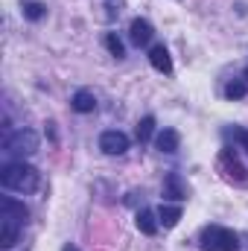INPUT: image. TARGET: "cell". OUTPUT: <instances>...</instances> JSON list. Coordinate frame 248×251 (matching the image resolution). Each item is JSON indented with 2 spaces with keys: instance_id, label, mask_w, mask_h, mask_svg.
<instances>
[{
  "instance_id": "6da1fadb",
  "label": "cell",
  "mask_w": 248,
  "mask_h": 251,
  "mask_svg": "<svg viewBox=\"0 0 248 251\" xmlns=\"http://www.w3.org/2000/svg\"><path fill=\"white\" fill-rule=\"evenodd\" d=\"M0 184L12 193H29V190L38 187V170L24 164V161H15V164H6L3 173H0Z\"/></svg>"
},
{
  "instance_id": "7a4b0ae2",
  "label": "cell",
  "mask_w": 248,
  "mask_h": 251,
  "mask_svg": "<svg viewBox=\"0 0 248 251\" xmlns=\"http://www.w3.org/2000/svg\"><path fill=\"white\" fill-rule=\"evenodd\" d=\"M201 249L204 251H240V237L231 228L210 225L201 234Z\"/></svg>"
},
{
  "instance_id": "3957f363",
  "label": "cell",
  "mask_w": 248,
  "mask_h": 251,
  "mask_svg": "<svg viewBox=\"0 0 248 251\" xmlns=\"http://www.w3.org/2000/svg\"><path fill=\"white\" fill-rule=\"evenodd\" d=\"M38 143H41L38 131H32V128H18V131H12V134L6 137V152H9V155H18V158H29V155L38 152Z\"/></svg>"
},
{
  "instance_id": "277c9868",
  "label": "cell",
  "mask_w": 248,
  "mask_h": 251,
  "mask_svg": "<svg viewBox=\"0 0 248 251\" xmlns=\"http://www.w3.org/2000/svg\"><path fill=\"white\" fill-rule=\"evenodd\" d=\"M219 167H222V170H225V176H228V178H234V181H246V178H248L246 167L240 164V158H237V152H234L231 146H225V149H222V155H219Z\"/></svg>"
},
{
  "instance_id": "5b68a950",
  "label": "cell",
  "mask_w": 248,
  "mask_h": 251,
  "mask_svg": "<svg viewBox=\"0 0 248 251\" xmlns=\"http://www.w3.org/2000/svg\"><path fill=\"white\" fill-rule=\"evenodd\" d=\"M128 137H125L123 131H102L99 134V149L105 152V155H123L125 149H128Z\"/></svg>"
},
{
  "instance_id": "8992f818",
  "label": "cell",
  "mask_w": 248,
  "mask_h": 251,
  "mask_svg": "<svg viewBox=\"0 0 248 251\" xmlns=\"http://www.w3.org/2000/svg\"><path fill=\"white\" fill-rule=\"evenodd\" d=\"M21 219H12L6 213H0V246L3 249H12L18 243V234H21Z\"/></svg>"
},
{
  "instance_id": "52a82bcc",
  "label": "cell",
  "mask_w": 248,
  "mask_h": 251,
  "mask_svg": "<svg viewBox=\"0 0 248 251\" xmlns=\"http://www.w3.org/2000/svg\"><path fill=\"white\" fill-rule=\"evenodd\" d=\"M128 35H131V41H134L137 47H143V44L152 41V24L143 21V18H134L131 26H128Z\"/></svg>"
},
{
  "instance_id": "ba28073f",
  "label": "cell",
  "mask_w": 248,
  "mask_h": 251,
  "mask_svg": "<svg viewBox=\"0 0 248 251\" xmlns=\"http://www.w3.org/2000/svg\"><path fill=\"white\" fill-rule=\"evenodd\" d=\"M149 64L155 70H161V73H173V59H170V50L164 44H155L149 50Z\"/></svg>"
},
{
  "instance_id": "9c48e42d",
  "label": "cell",
  "mask_w": 248,
  "mask_h": 251,
  "mask_svg": "<svg viewBox=\"0 0 248 251\" xmlns=\"http://www.w3.org/2000/svg\"><path fill=\"white\" fill-rule=\"evenodd\" d=\"M70 108H73V111H79V114H91V111L97 108V97H94L91 91H85V88H82V91H76V94L70 97Z\"/></svg>"
},
{
  "instance_id": "30bf717a",
  "label": "cell",
  "mask_w": 248,
  "mask_h": 251,
  "mask_svg": "<svg viewBox=\"0 0 248 251\" xmlns=\"http://www.w3.org/2000/svg\"><path fill=\"white\" fill-rule=\"evenodd\" d=\"M178 143H181V137H178V131H175V128H164V131L155 137V146H158L161 152H167V155L178 152Z\"/></svg>"
},
{
  "instance_id": "8fae6325",
  "label": "cell",
  "mask_w": 248,
  "mask_h": 251,
  "mask_svg": "<svg viewBox=\"0 0 248 251\" xmlns=\"http://www.w3.org/2000/svg\"><path fill=\"white\" fill-rule=\"evenodd\" d=\"M178 219H181V207H178V204H161V207H158V222H161L164 228H175Z\"/></svg>"
},
{
  "instance_id": "7c38bea8",
  "label": "cell",
  "mask_w": 248,
  "mask_h": 251,
  "mask_svg": "<svg viewBox=\"0 0 248 251\" xmlns=\"http://www.w3.org/2000/svg\"><path fill=\"white\" fill-rule=\"evenodd\" d=\"M0 213H6V216H12V219H21V222H26V207H24L18 199H12V196H6V199L0 201Z\"/></svg>"
},
{
  "instance_id": "4fadbf2b",
  "label": "cell",
  "mask_w": 248,
  "mask_h": 251,
  "mask_svg": "<svg viewBox=\"0 0 248 251\" xmlns=\"http://www.w3.org/2000/svg\"><path fill=\"white\" fill-rule=\"evenodd\" d=\"M134 222H137V231L146 234V237H152L158 231V213H152V210H140Z\"/></svg>"
},
{
  "instance_id": "5bb4252c",
  "label": "cell",
  "mask_w": 248,
  "mask_h": 251,
  "mask_svg": "<svg viewBox=\"0 0 248 251\" xmlns=\"http://www.w3.org/2000/svg\"><path fill=\"white\" fill-rule=\"evenodd\" d=\"M246 94H248V82L246 79H234V82L225 85V97H228V100H243Z\"/></svg>"
},
{
  "instance_id": "9a60e30c",
  "label": "cell",
  "mask_w": 248,
  "mask_h": 251,
  "mask_svg": "<svg viewBox=\"0 0 248 251\" xmlns=\"http://www.w3.org/2000/svg\"><path fill=\"white\" fill-rule=\"evenodd\" d=\"M44 12H47V6L44 3H24V18H29V21H41L44 18Z\"/></svg>"
},
{
  "instance_id": "2e32d148",
  "label": "cell",
  "mask_w": 248,
  "mask_h": 251,
  "mask_svg": "<svg viewBox=\"0 0 248 251\" xmlns=\"http://www.w3.org/2000/svg\"><path fill=\"white\" fill-rule=\"evenodd\" d=\"M152 131H155V117H143V120L137 123V140L146 143V140L152 137Z\"/></svg>"
},
{
  "instance_id": "e0dca14e",
  "label": "cell",
  "mask_w": 248,
  "mask_h": 251,
  "mask_svg": "<svg viewBox=\"0 0 248 251\" xmlns=\"http://www.w3.org/2000/svg\"><path fill=\"white\" fill-rule=\"evenodd\" d=\"M105 47L111 50V56H117V59H123L125 56V50H123V44H120V38L117 35H105Z\"/></svg>"
},
{
  "instance_id": "ac0fdd59",
  "label": "cell",
  "mask_w": 248,
  "mask_h": 251,
  "mask_svg": "<svg viewBox=\"0 0 248 251\" xmlns=\"http://www.w3.org/2000/svg\"><path fill=\"white\" fill-rule=\"evenodd\" d=\"M170 199H184V193H181V187H178V181H175V176H170Z\"/></svg>"
},
{
  "instance_id": "d6986e66",
  "label": "cell",
  "mask_w": 248,
  "mask_h": 251,
  "mask_svg": "<svg viewBox=\"0 0 248 251\" xmlns=\"http://www.w3.org/2000/svg\"><path fill=\"white\" fill-rule=\"evenodd\" d=\"M228 134H231L234 140H240V143H243V146L248 149V131H246V128H231Z\"/></svg>"
},
{
  "instance_id": "ffe728a7",
  "label": "cell",
  "mask_w": 248,
  "mask_h": 251,
  "mask_svg": "<svg viewBox=\"0 0 248 251\" xmlns=\"http://www.w3.org/2000/svg\"><path fill=\"white\" fill-rule=\"evenodd\" d=\"M62 251H79V249H76V246H64Z\"/></svg>"
},
{
  "instance_id": "44dd1931",
  "label": "cell",
  "mask_w": 248,
  "mask_h": 251,
  "mask_svg": "<svg viewBox=\"0 0 248 251\" xmlns=\"http://www.w3.org/2000/svg\"><path fill=\"white\" fill-rule=\"evenodd\" d=\"M243 79H246V82H248V67H246V70H243Z\"/></svg>"
}]
</instances>
